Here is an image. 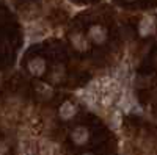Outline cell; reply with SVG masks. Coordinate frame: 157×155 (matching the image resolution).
Masks as SVG:
<instances>
[{"label":"cell","instance_id":"obj_8","mask_svg":"<svg viewBox=\"0 0 157 155\" xmlns=\"http://www.w3.org/2000/svg\"><path fill=\"white\" fill-rule=\"evenodd\" d=\"M83 155H93V153H83Z\"/></svg>","mask_w":157,"mask_h":155},{"label":"cell","instance_id":"obj_6","mask_svg":"<svg viewBox=\"0 0 157 155\" xmlns=\"http://www.w3.org/2000/svg\"><path fill=\"white\" fill-rule=\"evenodd\" d=\"M71 41H72L74 47H77L78 50H85V49L88 47V42H86L85 36H83L82 33H75V35L71 38Z\"/></svg>","mask_w":157,"mask_h":155},{"label":"cell","instance_id":"obj_3","mask_svg":"<svg viewBox=\"0 0 157 155\" xmlns=\"http://www.w3.org/2000/svg\"><path fill=\"white\" fill-rule=\"evenodd\" d=\"M44 69H46V63L41 58H35V60H32L29 63V71L33 75H41L44 72Z\"/></svg>","mask_w":157,"mask_h":155},{"label":"cell","instance_id":"obj_2","mask_svg":"<svg viewBox=\"0 0 157 155\" xmlns=\"http://www.w3.org/2000/svg\"><path fill=\"white\" fill-rule=\"evenodd\" d=\"M154 28H155V25H154V19H152V17H149V16L143 17V20L140 22V27H138V30H140V35H141V36H148V35L154 33Z\"/></svg>","mask_w":157,"mask_h":155},{"label":"cell","instance_id":"obj_5","mask_svg":"<svg viewBox=\"0 0 157 155\" xmlns=\"http://www.w3.org/2000/svg\"><path fill=\"white\" fill-rule=\"evenodd\" d=\"M74 114H75V107L72 105L71 102H64L63 105H61V108H60L61 119H71Z\"/></svg>","mask_w":157,"mask_h":155},{"label":"cell","instance_id":"obj_4","mask_svg":"<svg viewBox=\"0 0 157 155\" xmlns=\"http://www.w3.org/2000/svg\"><path fill=\"white\" fill-rule=\"evenodd\" d=\"M88 136L90 135H88V130L85 127H77L72 132V139H74L75 144H85L88 141Z\"/></svg>","mask_w":157,"mask_h":155},{"label":"cell","instance_id":"obj_7","mask_svg":"<svg viewBox=\"0 0 157 155\" xmlns=\"http://www.w3.org/2000/svg\"><path fill=\"white\" fill-rule=\"evenodd\" d=\"M120 124H121V111L116 110L113 113V118H112V125H113V128H118Z\"/></svg>","mask_w":157,"mask_h":155},{"label":"cell","instance_id":"obj_1","mask_svg":"<svg viewBox=\"0 0 157 155\" xmlns=\"http://www.w3.org/2000/svg\"><path fill=\"white\" fill-rule=\"evenodd\" d=\"M90 38L96 44H102L104 41H105V38H107V33H105V30H104L101 25H93V27L90 28Z\"/></svg>","mask_w":157,"mask_h":155}]
</instances>
